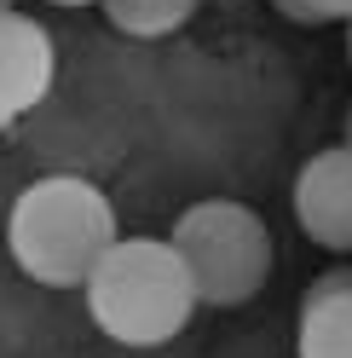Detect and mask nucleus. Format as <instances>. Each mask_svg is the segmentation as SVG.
Instances as JSON below:
<instances>
[{"instance_id": "f257e3e1", "label": "nucleus", "mask_w": 352, "mask_h": 358, "mask_svg": "<svg viewBox=\"0 0 352 358\" xmlns=\"http://www.w3.org/2000/svg\"><path fill=\"white\" fill-rule=\"evenodd\" d=\"M12 260L41 283V289H87L93 266L116 249V208L93 179L52 173L12 203L6 220Z\"/></svg>"}, {"instance_id": "f03ea898", "label": "nucleus", "mask_w": 352, "mask_h": 358, "mask_svg": "<svg viewBox=\"0 0 352 358\" xmlns=\"http://www.w3.org/2000/svg\"><path fill=\"white\" fill-rule=\"evenodd\" d=\"M196 306H203V295L191 283V266L179 260L173 243L156 237H122L87 278V312L122 347L173 341Z\"/></svg>"}, {"instance_id": "7ed1b4c3", "label": "nucleus", "mask_w": 352, "mask_h": 358, "mask_svg": "<svg viewBox=\"0 0 352 358\" xmlns=\"http://www.w3.org/2000/svg\"><path fill=\"white\" fill-rule=\"evenodd\" d=\"M168 243L191 266V283H196V295H203V306H243L272 278V231H266V220L254 208H243V203H226V196L191 203L173 220Z\"/></svg>"}, {"instance_id": "20e7f679", "label": "nucleus", "mask_w": 352, "mask_h": 358, "mask_svg": "<svg viewBox=\"0 0 352 358\" xmlns=\"http://www.w3.org/2000/svg\"><path fill=\"white\" fill-rule=\"evenodd\" d=\"M295 220L329 255H352V145L318 150L295 179Z\"/></svg>"}, {"instance_id": "39448f33", "label": "nucleus", "mask_w": 352, "mask_h": 358, "mask_svg": "<svg viewBox=\"0 0 352 358\" xmlns=\"http://www.w3.org/2000/svg\"><path fill=\"white\" fill-rule=\"evenodd\" d=\"M52 87V41L24 12H0V122H17Z\"/></svg>"}, {"instance_id": "423d86ee", "label": "nucleus", "mask_w": 352, "mask_h": 358, "mask_svg": "<svg viewBox=\"0 0 352 358\" xmlns=\"http://www.w3.org/2000/svg\"><path fill=\"white\" fill-rule=\"evenodd\" d=\"M300 358H352V295L300 306Z\"/></svg>"}, {"instance_id": "0eeeda50", "label": "nucleus", "mask_w": 352, "mask_h": 358, "mask_svg": "<svg viewBox=\"0 0 352 358\" xmlns=\"http://www.w3.org/2000/svg\"><path fill=\"white\" fill-rule=\"evenodd\" d=\"M191 12H196V0H104V17L122 35H139V41L173 35Z\"/></svg>"}, {"instance_id": "6e6552de", "label": "nucleus", "mask_w": 352, "mask_h": 358, "mask_svg": "<svg viewBox=\"0 0 352 358\" xmlns=\"http://www.w3.org/2000/svg\"><path fill=\"white\" fill-rule=\"evenodd\" d=\"M329 295H352V266H341V272H323L312 289H306L300 306H318V301H329Z\"/></svg>"}, {"instance_id": "1a4fd4ad", "label": "nucleus", "mask_w": 352, "mask_h": 358, "mask_svg": "<svg viewBox=\"0 0 352 358\" xmlns=\"http://www.w3.org/2000/svg\"><path fill=\"white\" fill-rule=\"evenodd\" d=\"M272 12H277V17H289V24H323L312 0H272Z\"/></svg>"}, {"instance_id": "9d476101", "label": "nucleus", "mask_w": 352, "mask_h": 358, "mask_svg": "<svg viewBox=\"0 0 352 358\" xmlns=\"http://www.w3.org/2000/svg\"><path fill=\"white\" fill-rule=\"evenodd\" d=\"M312 6H318L323 24H329V17H346V24H352V0H312Z\"/></svg>"}, {"instance_id": "9b49d317", "label": "nucleus", "mask_w": 352, "mask_h": 358, "mask_svg": "<svg viewBox=\"0 0 352 358\" xmlns=\"http://www.w3.org/2000/svg\"><path fill=\"white\" fill-rule=\"evenodd\" d=\"M52 6H104V0H52Z\"/></svg>"}, {"instance_id": "f8f14e48", "label": "nucleus", "mask_w": 352, "mask_h": 358, "mask_svg": "<svg viewBox=\"0 0 352 358\" xmlns=\"http://www.w3.org/2000/svg\"><path fill=\"white\" fill-rule=\"evenodd\" d=\"M346 145H352V110H346Z\"/></svg>"}, {"instance_id": "ddd939ff", "label": "nucleus", "mask_w": 352, "mask_h": 358, "mask_svg": "<svg viewBox=\"0 0 352 358\" xmlns=\"http://www.w3.org/2000/svg\"><path fill=\"white\" fill-rule=\"evenodd\" d=\"M346 58H352V24H346Z\"/></svg>"}, {"instance_id": "4468645a", "label": "nucleus", "mask_w": 352, "mask_h": 358, "mask_svg": "<svg viewBox=\"0 0 352 358\" xmlns=\"http://www.w3.org/2000/svg\"><path fill=\"white\" fill-rule=\"evenodd\" d=\"M0 12H12V0H0Z\"/></svg>"}, {"instance_id": "2eb2a0df", "label": "nucleus", "mask_w": 352, "mask_h": 358, "mask_svg": "<svg viewBox=\"0 0 352 358\" xmlns=\"http://www.w3.org/2000/svg\"><path fill=\"white\" fill-rule=\"evenodd\" d=\"M0 133H6V122H0Z\"/></svg>"}]
</instances>
